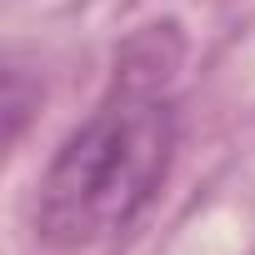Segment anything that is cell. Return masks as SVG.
I'll return each mask as SVG.
<instances>
[{"label": "cell", "instance_id": "1", "mask_svg": "<svg viewBox=\"0 0 255 255\" xmlns=\"http://www.w3.org/2000/svg\"><path fill=\"white\" fill-rule=\"evenodd\" d=\"M180 40L150 25L120 50L105 100L60 140L35 185V235L50 250H90L130 230L175 160Z\"/></svg>", "mask_w": 255, "mask_h": 255}]
</instances>
